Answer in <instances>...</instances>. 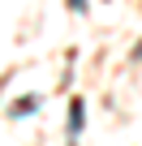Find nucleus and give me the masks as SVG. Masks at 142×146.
<instances>
[{
  "instance_id": "obj_1",
  "label": "nucleus",
  "mask_w": 142,
  "mask_h": 146,
  "mask_svg": "<svg viewBox=\"0 0 142 146\" xmlns=\"http://www.w3.org/2000/svg\"><path fill=\"white\" fill-rule=\"evenodd\" d=\"M35 112H39V95H22V99H13V108H9L13 120H26V116H35Z\"/></svg>"
},
{
  "instance_id": "obj_2",
  "label": "nucleus",
  "mask_w": 142,
  "mask_h": 146,
  "mask_svg": "<svg viewBox=\"0 0 142 146\" xmlns=\"http://www.w3.org/2000/svg\"><path fill=\"white\" fill-rule=\"evenodd\" d=\"M69 9H73V13H86V0H69Z\"/></svg>"
},
{
  "instance_id": "obj_3",
  "label": "nucleus",
  "mask_w": 142,
  "mask_h": 146,
  "mask_svg": "<svg viewBox=\"0 0 142 146\" xmlns=\"http://www.w3.org/2000/svg\"><path fill=\"white\" fill-rule=\"evenodd\" d=\"M133 60H142V43H138V47H133Z\"/></svg>"
}]
</instances>
